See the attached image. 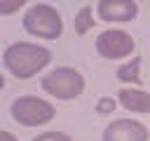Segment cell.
I'll use <instances>...</instances> for the list:
<instances>
[{"label":"cell","mask_w":150,"mask_h":141,"mask_svg":"<svg viewBox=\"0 0 150 141\" xmlns=\"http://www.w3.org/2000/svg\"><path fill=\"white\" fill-rule=\"evenodd\" d=\"M150 132L141 120L134 118H117L105 125L103 141H148Z\"/></svg>","instance_id":"8992f818"},{"label":"cell","mask_w":150,"mask_h":141,"mask_svg":"<svg viewBox=\"0 0 150 141\" xmlns=\"http://www.w3.org/2000/svg\"><path fill=\"white\" fill-rule=\"evenodd\" d=\"M2 63L16 80H28L42 73L52 63V52L38 42L21 40V42H12L2 52Z\"/></svg>","instance_id":"6da1fadb"},{"label":"cell","mask_w":150,"mask_h":141,"mask_svg":"<svg viewBox=\"0 0 150 141\" xmlns=\"http://www.w3.org/2000/svg\"><path fill=\"white\" fill-rule=\"evenodd\" d=\"M138 14L136 0H98L96 2V16L105 24H127L134 21Z\"/></svg>","instance_id":"52a82bcc"},{"label":"cell","mask_w":150,"mask_h":141,"mask_svg":"<svg viewBox=\"0 0 150 141\" xmlns=\"http://www.w3.org/2000/svg\"><path fill=\"white\" fill-rule=\"evenodd\" d=\"M94 45H96L98 56L110 59V61L129 59L134 56V49H136V40L122 28H105L103 33H98Z\"/></svg>","instance_id":"5b68a950"},{"label":"cell","mask_w":150,"mask_h":141,"mask_svg":"<svg viewBox=\"0 0 150 141\" xmlns=\"http://www.w3.org/2000/svg\"><path fill=\"white\" fill-rule=\"evenodd\" d=\"M33 141H73L66 132H40L38 136H33Z\"/></svg>","instance_id":"4fadbf2b"},{"label":"cell","mask_w":150,"mask_h":141,"mask_svg":"<svg viewBox=\"0 0 150 141\" xmlns=\"http://www.w3.org/2000/svg\"><path fill=\"white\" fill-rule=\"evenodd\" d=\"M9 113H12V120L21 127H42V125L54 120L56 108L52 101H47L42 96L23 94V96H16L12 101Z\"/></svg>","instance_id":"277c9868"},{"label":"cell","mask_w":150,"mask_h":141,"mask_svg":"<svg viewBox=\"0 0 150 141\" xmlns=\"http://www.w3.org/2000/svg\"><path fill=\"white\" fill-rule=\"evenodd\" d=\"M40 87L45 94L59 101H73L84 92V75L73 66H59L47 75H42Z\"/></svg>","instance_id":"3957f363"},{"label":"cell","mask_w":150,"mask_h":141,"mask_svg":"<svg viewBox=\"0 0 150 141\" xmlns=\"http://www.w3.org/2000/svg\"><path fill=\"white\" fill-rule=\"evenodd\" d=\"M117 106H120L117 99H112V96H101V99L96 101V113H98V115H110V113H115Z\"/></svg>","instance_id":"8fae6325"},{"label":"cell","mask_w":150,"mask_h":141,"mask_svg":"<svg viewBox=\"0 0 150 141\" xmlns=\"http://www.w3.org/2000/svg\"><path fill=\"white\" fill-rule=\"evenodd\" d=\"M94 24H96V19H94V9H91L89 5L80 7L77 14H75V21H73L75 33H77V35H84V33H89V31L94 28Z\"/></svg>","instance_id":"30bf717a"},{"label":"cell","mask_w":150,"mask_h":141,"mask_svg":"<svg viewBox=\"0 0 150 141\" xmlns=\"http://www.w3.org/2000/svg\"><path fill=\"white\" fill-rule=\"evenodd\" d=\"M23 31L33 38H42V40H56L63 33V19L59 14V9L49 2H35L26 9L23 19Z\"/></svg>","instance_id":"7a4b0ae2"},{"label":"cell","mask_w":150,"mask_h":141,"mask_svg":"<svg viewBox=\"0 0 150 141\" xmlns=\"http://www.w3.org/2000/svg\"><path fill=\"white\" fill-rule=\"evenodd\" d=\"M117 103L129 113H150V94L141 87H122L117 92Z\"/></svg>","instance_id":"ba28073f"},{"label":"cell","mask_w":150,"mask_h":141,"mask_svg":"<svg viewBox=\"0 0 150 141\" xmlns=\"http://www.w3.org/2000/svg\"><path fill=\"white\" fill-rule=\"evenodd\" d=\"M115 78L120 82H124L127 87H136L141 85V56H131L127 59L117 70H115Z\"/></svg>","instance_id":"9c48e42d"},{"label":"cell","mask_w":150,"mask_h":141,"mask_svg":"<svg viewBox=\"0 0 150 141\" xmlns=\"http://www.w3.org/2000/svg\"><path fill=\"white\" fill-rule=\"evenodd\" d=\"M0 141H19L12 132H7V129H0Z\"/></svg>","instance_id":"5bb4252c"},{"label":"cell","mask_w":150,"mask_h":141,"mask_svg":"<svg viewBox=\"0 0 150 141\" xmlns=\"http://www.w3.org/2000/svg\"><path fill=\"white\" fill-rule=\"evenodd\" d=\"M5 87V75H0V89Z\"/></svg>","instance_id":"9a60e30c"},{"label":"cell","mask_w":150,"mask_h":141,"mask_svg":"<svg viewBox=\"0 0 150 141\" xmlns=\"http://www.w3.org/2000/svg\"><path fill=\"white\" fill-rule=\"evenodd\" d=\"M26 5V0H0V16H9L14 12H19Z\"/></svg>","instance_id":"7c38bea8"}]
</instances>
